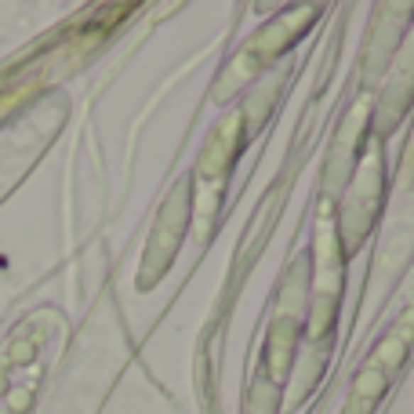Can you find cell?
Returning a JSON list of instances; mask_svg holds the SVG:
<instances>
[{"label": "cell", "instance_id": "cell-1", "mask_svg": "<svg viewBox=\"0 0 414 414\" xmlns=\"http://www.w3.org/2000/svg\"><path fill=\"white\" fill-rule=\"evenodd\" d=\"M127 15H135V4L87 8L84 15L70 18L66 26H58L55 33H48L40 44H33L22 58H15L11 66L0 73V113L11 109L15 102H22L26 94H33L40 84L58 80L62 73H70L80 62H87Z\"/></svg>", "mask_w": 414, "mask_h": 414}, {"label": "cell", "instance_id": "cell-2", "mask_svg": "<svg viewBox=\"0 0 414 414\" xmlns=\"http://www.w3.org/2000/svg\"><path fill=\"white\" fill-rule=\"evenodd\" d=\"M410 338H414V309L396 324V331L389 334V342H381L374 349V356L367 360V367L360 371L356 386H353V396H349L345 414H371V407L381 400V393H386L389 378L396 374V364L403 360Z\"/></svg>", "mask_w": 414, "mask_h": 414}, {"label": "cell", "instance_id": "cell-3", "mask_svg": "<svg viewBox=\"0 0 414 414\" xmlns=\"http://www.w3.org/2000/svg\"><path fill=\"white\" fill-rule=\"evenodd\" d=\"M309 15H312V11H309ZM309 15H305V18H295V22H276V26L262 29V33L247 44V48H254V51H244V55L236 58V66L229 70V80H244V73H254V70H258L269 55L283 51V44H291V40L302 33V29L312 22Z\"/></svg>", "mask_w": 414, "mask_h": 414}]
</instances>
